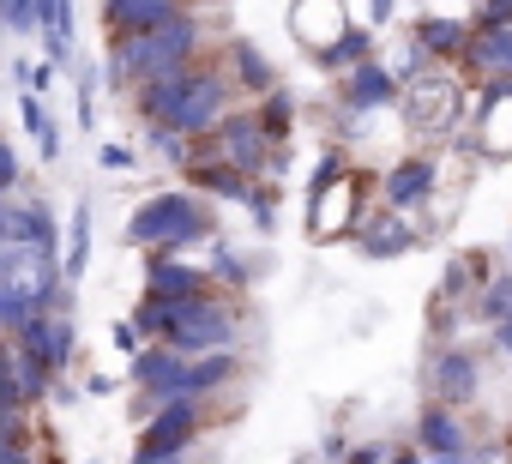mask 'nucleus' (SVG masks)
Listing matches in <instances>:
<instances>
[{
	"instance_id": "obj_17",
	"label": "nucleus",
	"mask_w": 512,
	"mask_h": 464,
	"mask_svg": "<svg viewBox=\"0 0 512 464\" xmlns=\"http://www.w3.org/2000/svg\"><path fill=\"white\" fill-rule=\"evenodd\" d=\"M356 242L368 260H398L416 248V223L404 211H386V205H368V217L356 223Z\"/></svg>"
},
{
	"instance_id": "obj_13",
	"label": "nucleus",
	"mask_w": 512,
	"mask_h": 464,
	"mask_svg": "<svg viewBox=\"0 0 512 464\" xmlns=\"http://www.w3.org/2000/svg\"><path fill=\"white\" fill-rule=\"evenodd\" d=\"M470 121H476V151L482 157H494V163L512 157V79H482Z\"/></svg>"
},
{
	"instance_id": "obj_44",
	"label": "nucleus",
	"mask_w": 512,
	"mask_h": 464,
	"mask_svg": "<svg viewBox=\"0 0 512 464\" xmlns=\"http://www.w3.org/2000/svg\"><path fill=\"white\" fill-rule=\"evenodd\" d=\"M386 464H428V458L416 446H398V452H386Z\"/></svg>"
},
{
	"instance_id": "obj_20",
	"label": "nucleus",
	"mask_w": 512,
	"mask_h": 464,
	"mask_svg": "<svg viewBox=\"0 0 512 464\" xmlns=\"http://www.w3.org/2000/svg\"><path fill=\"white\" fill-rule=\"evenodd\" d=\"M7 242H25V248L61 260V223H55V211H49L43 199H31V205H7Z\"/></svg>"
},
{
	"instance_id": "obj_18",
	"label": "nucleus",
	"mask_w": 512,
	"mask_h": 464,
	"mask_svg": "<svg viewBox=\"0 0 512 464\" xmlns=\"http://www.w3.org/2000/svg\"><path fill=\"white\" fill-rule=\"evenodd\" d=\"M470 79H512V31L506 25H470V43L458 55Z\"/></svg>"
},
{
	"instance_id": "obj_21",
	"label": "nucleus",
	"mask_w": 512,
	"mask_h": 464,
	"mask_svg": "<svg viewBox=\"0 0 512 464\" xmlns=\"http://www.w3.org/2000/svg\"><path fill=\"white\" fill-rule=\"evenodd\" d=\"M241 374V356L235 350H205V356H187L181 362V380H175V398H205L217 386H229Z\"/></svg>"
},
{
	"instance_id": "obj_46",
	"label": "nucleus",
	"mask_w": 512,
	"mask_h": 464,
	"mask_svg": "<svg viewBox=\"0 0 512 464\" xmlns=\"http://www.w3.org/2000/svg\"><path fill=\"white\" fill-rule=\"evenodd\" d=\"M0 242H7V199H0Z\"/></svg>"
},
{
	"instance_id": "obj_49",
	"label": "nucleus",
	"mask_w": 512,
	"mask_h": 464,
	"mask_svg": "<svg viewBox=\"0 0 512 464\" xmlns=\"http://www.w3.org/2000/svg\"><path fill=\"white\" fill-rule=\"evenodd\" d=\"M0 7H7V0H0Z\"/></svg>"
},
{
	"instance_id": "obj_42",
	"label": "nucleus",
	"mask_w": 512,
	"mask_h": 464,
	"mask_svg": "<svg viewBox=\"0 0 512 464\" xmlns=\"http://www.w3.org/2000/svg\"><path fill=\"white\" fill-rule=\"evenodd\" d=\"M494 350H500V356H512V308L494 320Z\"/></svg>"
},
{
	"instance_id": "obj_34",
	"label": "nucleus",
	"mask_w": 512,
	"mask_h": 464,
	"mask_svg": "<svg viewBox=\"0 0 512 464\" xmlns=\"http://www.w3.org/2000/svg\"><path fill=\"white\" fill-rule=\"evenodd\" d=\"M0 404H7V410H31V398L19 386V368H13V344H0Z\"/></svg>"
},
{
	"instance_id": "obj_8",
	"label": "nucleus",
	"mask_w": 512,
	"mask_h": 464,
	"mask_svg": "<svg viewBox=\"0 0 512 464\" xmlns=\"http://www.w3.org/2000/svg\"><path fill=\"white\" fill-rule=\"evenodd\" d=\"M199 422H205V404H199V398H169V404H157V410H151V422H145V434H139L133 464H163V458H181V452L193 446Z\"/></svg>"
},
{
	"instance_id": "obj_24",
	"label": "nucleus",
	"mask_w": 512,
	"mask_h": 464,
	"mask_svg": "<svg viewBox=\"0 0 512 464\" xmlns=\"http://www.w3.org/2000/svg\"><path fill=\"white\" fill-rule=\"evenodd\" d=\"M223 73H229V85H241L247 97H266V91L278 85V67L266 61V49H260V43H247V37H235V43H229V67H223Z\"/></svg>"
},
{
	"instance_id": "obj_30",
	"label": "nucleus",
	"mask_w": 512,
	"mask_h": 464,
	"mask_svg": "<svg viewBox=\"0 0 512 464\" xmlns=\"http://www.w3.org/2000/svg\"><path fill=\"white\" fill-rule=\"evenodd\" d=\"M253 115H260V127L284 145V139H290V127H296V97H290L284 85H272V91L260 97V109H253Z\"/></svg>"
},
{
	"instance_id": "obj_28",
	"label": "nucleus",
	"mask_w": 512,
	"mask_h": 464,
	"mask_svg": "<svg viewBox=\"0 0 512 464\" xmlns=\"http://www.w3.org/2000/svg\"><path fill=\"white\" fill-rule=\"evenodd\" d=\"M488 272H494V266H488L482 254H458V260L446 266V278H440V302H458V308H464V302L482 290V278H488Z\"/></svg>"
},
{
	"instance_id": "obj_40",
	"label": "nucleus",
	"mask_w": 512,
	"mask_h": 464,
	"mask_svg": "<svg viewBox=\"0 0 512 464\" xmlns=\"http://www.w3.org/2000/svg\"><path fill=\"white\" fill-rule=\"evenodd\" d=\"M13 181H19V151H13L7 139H0V193H7Z\"/></svg>"
},
{
	"instance_id": "obj_15",
	"label": "nucleus",
	"mask_w": 512,
	"mask_h": 464,
	"mask_svg": "<svg viewBox=\"0 0 512 464\" xmlns=\"http://www.w3.org/2000/svg\"><path fill=\"white\" fill-rule=\"evenodd\" d=\"M392 103H398V73L380 55H368L362 67L344 73V115H380Z\"/></svg>"
},
{
	"instance_id": "obj_26",
	"label": "nucleus",
	"mask_w": 512,
	"mask_h": 464,
	"mask_svg": "<svg viewBox=\"0 0 512 464\" xmlns=\"http://www.w3.org/2000/svg\"><path fill=\"white\" fill-rule=\"evenodd\" d=\"M19 121H25V133L37 139V157H43V163H61V127L49 121V109H43L37 91H19Z\"/></svg>"
},
{
	"instance_id": "obj_7",
	"label": "nucleus",
	"mask_w": 512,
	"mask_h": 464,
	"mask_svg": "<svg viewBox=\"0 0 512 464\" xmlns=\"http://www.w3.org/2000/svg\"><path fill=\"white\" fill-rule=\"evenodd\" d=\"M205 139H211V157L235 163L247 181H260V175L272 169V151H278V139L260 127V115H253V109H223V121H217Z\"/></svg>"
},
{
	"instance_id": "obj_48",
	"label": "nucleus",
	"mask_w": 512,
	"mask_h": 464,
	"mask_svg": "<svg viewBox=\"0 0 512 464\" xmlns=\"http://www.w3.org/2000/svg\"><path fill=\"white\" fill-rule=\"evenodd\" d=\"M163 464H181V458H163Z\"/></svg>"
},
{
	"instance_id": "obj_23",
	"label": "nucleus",
	"mask_w": 512,
	"mask_h": 464,
	"mask_svg": "<svg viewBox=\"0 0 512 464\" xmlns=\"http://www.w3.org/2000/svg\"><path fill=\"white\" fill-rule=\"evenodd\" d=\"M73 31H79L73 25V0H37V37H43L55 73L73 67Z\"/></svg>"
},
{
	"instance_id": "obj_36",
	"label": "nucleus",
	"mask_w": 512,
	"mask_h": 464,
	"mask_svg": "<svg viewBox=\"0 0 512 464\" xmlns=\"http://www.w3.org/2000/svg\"><path fill=\"white\" fill-rule=\"evenodd\" d=\"M97 163H103V169H109V175H127V169H133V163H139V151H133V145H121V139H109V145H103V151H97Z\"/></svg>"
},
{
	"instance_id": "obj_2",
	"label": "nucleus",
	"mask_w": 512,
	"mask_h": 464,
	"mask_svg": "<svg viewBox=\"0 0 512 464\" xmlns=\"http://www.w3.org/2000/svg\"><path fill=\"white\" fill-rule=\"evenodd\" d=\"M211 236H217V217L199 193H151L127 217V248H145V254H181Z\"/></svg>"
},
{
	"instance_id": "obj_6",
	"label": "nucleus",
	"mask_w": 512,
	"mask_h": 464,
	"mask_svg": "<svg viewBox=\"0 0 512 464\" xmlns=\"http://www.w3.org/2000/svg\"><path fill=\"white\" fill-rule=\"evenodd\" d=\"M362 217H368V175L344 169V175L308 187V236H314V242H344V236H356Z\"/></svg>"
},
{
	"instance_id": "obj_14",
	"label": "nucleus",
	"mask_w": 512,
	"mask_h": 464,
	"mask_svg": "<svg viewBox=\"0 0 512 464\" xmlns=\"http://www.w3.org/2000/svg\"><path fill=\"white\" fill-rule=\"evenodd\" d=\"M344 25H350V0H290V37L308 55H320L326 43H338Z\"/></svg>"
},
{
	"instance_id": "obj_4",
	"label": "nucleus",
	"mask_w": 512,
	"mask_h": 464,
	"mask_svg": "<svg viewBox=\"0 0 512 464\" xmlns=\"http://www.w3.org/2000/svg\"><path fill=\"white\" fill-rule=\"evenodd\" d=\"M235 314H229V302H217L211 290H199V296H181V302H169V326H163V344L169 350H181V356H205V350H229L235 344Z\"/></svg>"
},
{
	"instance_id": "obj_16",
	"label": "nucleus",
	"mask_w": 512,
	"mask_h": 464,
	"mask_svg": "<svg viewBox=\"0 0 512 464\" xmlns=\"http://www.w3.org/2000/svg\"><path fill=\"white\" fill-rule=\"evenodd\" d=\"M410 43L434 61V67H458L464 43H470V13H422L410 25Z\"/></svg>"
},
{
	"instance_id": "obj_33",
	"label": "nucleus",
	"mask_w": 512,
	"mask_h": 464,
	"mask_svg": "<svg viewBox=\"0 0 512 464\" xmlns=\"http://www.w3.org/2000/svg\"><path fill=\"white\" fill-rule=\"evenodd\" d=\"M241 205L253 211V223H260V229H272V223H278V187H272L266 175L247 187V199H241Z\"/></svg>"
},
{
	"instance_id": "obj_22",
	"label": "nucleus",
	"mask_w": 512,
	"mask_h": 464,
	"mask_svg": "<svg viewBox=\"0 0 512 464\" xmlns=\"http://www.w3.org/2000/svg\"><path fill=\"white\" fill-rule=\"evenodd\" d=\"M187 13V0H103V25L109 37H127V31H151L163 19Z\"/></svg>"
},
{
	"instance_id": "obj_31",
	"label": "nucleus",
	"mask_w": 512,
	"mask_h": 464,
	"mask_svg": "<svg viewBox=\"0 0 512 464\" xmlns=\"http://www.w3.org/2000/svg\"><path fill=\"white\" fill-rule=\"evenodd\" d=\"M205 278H217V284H229V290H247V284H253V260H241L235 248L211 242V266H205Z\"/></svg>"
},
{
	"instance_id": "obj_39",
	"label": "nucleus",
	"mask_w": 512,
	"mask_h": 464,
	"mask_svg": "<svg viewBox=\"0 0 512 464\" xmlns=\"http://www.w3.org/2000/svg\"><path fill=\"white\" fill-rule=\"evenodd\" d=\"M362 13H368V25L380 31V25H392V19H398V0H362Z\"/></svg>"
},
{
	"instance_id": "obj_9",
	"label": "nucleus",
	"mask_w": 512,
	"mask_h": 464,
	"mask_svg": "<svg viewBox=\"0 0 512 464\" xmlns=\"http://www.w3.org/2000/svg\"><path fill=\"white\" fill-rule=\"evenodd\" d=\"M416 452H422L428 464H482V446L470 440V428H464V416H458L452 404H428V410H422V422H416Z\"/></svg>"
},
{
	"instance_id": "obj_29",
	"label": "nucleus",
	"mask_w": 512,
	"mask_h": 464,
	"mask_svg": "<svg viewBox=\"0 0 512 464\" xmlns=\"http://www.w3.org/2000/svg\"><path fill=\"white\" fill-rule=\"evenodd\" d=\"M506 308H512V272H488V278H482V290L464 302V314H470V320H482V326H494Z\"/></svg>"
},
{
	"instance_id": "obj_27",
	"label": "nucleus",
	"mask_w": 512,
	"mask_h": 464,
	"mask_svg": "<svg viewBox=\"0 0 512 464\" xmlns=\"http://www.w3.org/2000/svg\"><path fill=\"white\" fill-rule=\"evenodd\" d=\"M85 266H91V205H73V236L61 242V284L79 290Z\"/></svg>"
},
{
	"instance_id": "obj_11",
	"label": "nucleus",
	"mask_w": 512,
	"mask_h": 464,
	"mask_svg": "<svg viewBox=\"0 0 512 464\" xmlns=\"http://www.w3.org/2000/svg\"><path fill=\"white\" fill-rule=\"evenodd\" d=\"M13 344H25L55 380L73 368V356H79V326H73V314H31L19 332H13Z\"/></svg>"
},
{
	"instance_id": "obj_25",
	"label": "nucleus",
	"mask_w": 512,
	"mask_h": 464,
	"mask_svg": "<svg viewBox=\"0 0 512 464\" xmlns=\"http://www.w3.org/2000/svg\"><path fill=\"white\" fill-rule=\"evenodd\" d=\"M374 55V25H344V37L338 43H326L320 55H314V67H326V73H350V67H362Z\"/></svg>"
},
{
	"instance_id": "obj_32",
	"label": "nucleus",
	"mask_w": 512,
	"mask_h": 464,
	"mask_svg": "<svg viewBox=\"0 0 512 464\" xmlns=\"http://www.w3.org/2000/svg\"><path fill=\"white\" fill-rule=\"evenodd\" d=\"M145 145H151L163 163H175V169L193 157V139H181V133H169V127H157V121H145Z\"/></svg>"
},
{
	"instance_id": "obj_10",
	"label": "nucleus",
	"mask_w": 512,
	"mask_h": 464,
	"mask_svg": "<svg viewBox=\"0 0 512 464\" xmlns=\"http://www.w3.org/2000/svg\"><path fill=\"white\" fill-rule=\"evenodd\" d=\"M434 193H440V157H428V151L398 157V163L380 175V205H386V211L416 217L422 205H434Z\"/></svg>"
},
{
	"instance_id": "obj_45",
	"label": "nucleus",
	"mask_w": 512,
	"mask_h": 464,
	"mask_svg": "<svg viewBox=\"0 0 512 464\" xmlns=\"http://www.w3.org/2000/svg\"><path fill=\"white\" fill-rule=\"evenodd\" d=\"M0 464H31V452L25 446H0Z\"/></svg>"
},
{
	"instance_id": "obj_12",
	"label": "nucleus",
	"mask_w": 512,
	"mask_h": 464,
	"mask_svg": "<svg viewBox=\"0 0 512 464\" xmlns=\"http://www.w3.org/2000/svg\"><path fill=\"white\" fill-rule=\"evenodd\" d=\"M428 386H434V404L464 410V404L482 392V362H476V350H464V344H440V350L428 356Z\"/></svg>"
},
{
	"instance_id": "obj_19",
	"label": "nucleus",
	"mask_w": 512,
	"mask_h": 464,
	"mask_svg": "<svg viewBox=\"0 0 512 464\" xmlns=\"http://www.w3.org/2000/svg\"><path fill=\"white\" fill-rule=\"evenodd\" d=\"M145 290L163 302H181V296L211 290V278H205V266H187L181 254H145Z\"/></svg>"
},
{
	"instance_id": "obj_38",
	"label": "nucleus",
	"mask_w": 512,
	"mask_h": 464,
	"mask_svg": "<svg viewBox=\"0 0 512 464\" xmlns=\"http://www.w3.org/2000/svg\"><path fill=\"white\" fill-rule=\"evenodd\" d=\"M0 446H25V410L0 404Z\"/></svg>"
},
{
	"instance_id": "obj_1",
	"label": "nucleus",
	"mask_w": 512,
	"mask_h": 464,
	"mask_svg": "<svg viewBox=\"0 0 512 464\" xmlns=\"http://www.w3.org/2000/svg\"><path fill=\"white\" fill-rule=\"evenodd\" d=\"M199 49H205V19L193 7L175 13V19H163V25H151V31L109 37V85L133 91L139 79H157V73H175V67L199 61Z\"/></svg>"
},
{
	"instance_id": "obj_3",
	"label": "nucleus",
	"mask_w": 512,
	"mask_h": 464,
	"mask_svg": "<svg viewBox=\"0 0 512 464\" xmlns=\"http://www.w3.org/2000/svg\"><path fill=\"white\" fill-rule=\"evenodd\" d=\"M229 97H235V85H229L223 67H211V61H187L181 91H175V103L163 109L157 127H169V133H181V139H205V133L223 121Z\"/></svg>"
},
{
	"instance_id": "obj_35",
	"label": "nucleus",
	"mask_w": 512,
	"mask_h": 464,
	"mask_svg": "<svg viewBox=\"0 0 512 464\" xmlns=\"http://www.w3.org/2000/svg\"><path fill=\"white\" fill-rule=\"evenodd\" d=\"M0 31L37 37V0H7V7H0Z\"/></svg>"
},
{
	"instance_id": "obj_5",
	"label": "nucleus",
	"mask_w": 512,
	"mask_h": 464,
	"mask_svg": "<svg viewBox=\"0 0 512 464\" xmlns=\"http://www.w3.org/2000/svg\"><path fill=\"white\" fill-rule=\"evenodd\" d=\"M398 103H404V121L416 127V133H452L458 127V115L470 109L464 103V79L452 73V67H428V73H416V79H404L398 85Z\"/></svg>"
},
{
	"instance_id": "obj_43",
	"label": "nucleus",
	"mask_w": 512,
	"mask_h": 464,
	"mask_svg": "<svg viewBox=\"0 0 512 464\" xmlns=\"http://www.w3.org/2000/svg\"><path fill=\"white\" fill-rule=\"evenodd\" d=\"M344 464H386V446H356Z\"/></svg>"
},
{
	"instance_id": "obj_41",
	"label": "nucleus",
	"mask_w": 512,
	"mask_h": 464,
	"mask_svg": "<svg viewBox=\"0 0 512 464\" xmlns=\"http://www.w3.org/2000/svg\"><path fill=\"white\" fill-rule=\"evenodd\" d=\"M109 338H115V350H121V356H133V350H139V332H133L127 320H115V332H109Z\"/></svg>"
},
{
	"instance_id": "obj_37",
	"label": "nucleus",
	"mask_w": 512,
	"mask_h": 464,
	"mask_svg": "<svg viewBox=\"0 0 512 464\" xmlns=\"http://www.w3.org/2000/svg\"><path fill=\"white\" fill-rule=\"evenodd\" d=\"M470 25H506V31H512V0H476V7H470Z\"/></svg>"
},
{
	"instance_id": "obj_47",
	"label": "nucleus",
	"mask_w": 512,
	"mask_h": 464,
	"mask_svg": "<svg viewBox=\"0 0 512 464\" xmlns=\"http://www.w3.org/2000/svg\"><path fill=\"white\" fill-rule=\"evenodd\" d=\"M0 278H7V242H0Z\"/></svg>"
}]
</instances>
